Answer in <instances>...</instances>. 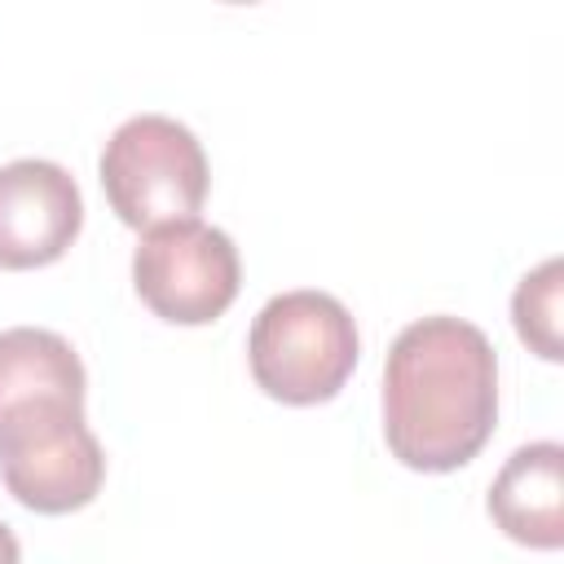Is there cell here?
Instances as JSON below:
<instances>
[{
	"mask_svg": "<svg viewBox=\"0 0 564 564\" xmlns=\"http://www.w3.org/2000/svg\"><path fill=\"white\" fill-rule=\"evenodd\" d=\"M498 423V357L463 317L410 322L383 361V436L414 471L471 463Z\"/></svg>",
	"mask_w": 564,
	"mask_h": 564,
	"instance_id": "6da1fadb",
	"label": "cell"
},
{
	"mask_svg": "<svg viewBox=\"0 0 564 564\" xmlns=\"http://www.w3.org/2000/svg\"><path fill=\"white\" fill-rule=\"evenodd\" d=\"M357 322L326 291L273 295L247 335V361L256 383L286 405L330 401L357 366Z\"/></svg>",
	"mask_w": 564,
	"mask_h": 564,
	"instance_id": "7a4b0ae2",
	"label": "cell"
},
{
	"mask_svg": "<svg viewBox=\"0 0 564 564\" xmlns=\"http://www.w3.org/2000/svg\"><path fill=\"white\" fill-rule=\"evenodd\" d=\"M97 172L110 212L132 229L194 220L207 198V154L198 137L167 115L123 119L110 132Z\"/></svg>",
	"mask_w": 564,
	"mask_h": 564,
	"instance_id": "3957f363",
	"label": "cell"
},
{
	"mask_svg": "<svg viewBox=\"0 0 564 564\" xmlns=\"http://www.w3.org/2000/svg\"><path fill=\"white\" fill-rule=\"evenodd\" d=\"M0 480L40 516L88 507L106 480V454L84 423V401H31L9 410L0 419Z\"/></svg>",
	"mask_w": 564,
	"mask_h": 564,
	"instance_id": "277c9868",
	"label": "cell"
},
{
	"mask_svg": "<svg viewBox=\"0 0 564 564\" xmlns=\"http://www.w3.org/2000/svg\"><path fill=\"white\" fill-rule=\"evenodd\" d=\"M132 286L154 317L207 326L234 304L242 286L238 247L225 229L203 225L198 216L145 229L132 251Z\"/></svg>",
	"mask_w": 564,
	"mask_h": 564,
	"instance_id": "5b68a950",
	"label": "cell"
},
{
	"mask_svg": "<svg viewBox=\"0 0 564 564\" xmlns=\"http://www.w3.org/2000/svg\"><path fill=\"white\" fill-rule=\"evenodd\" d=\"M84 225L75 176L53 159L0 167V269H40L66 256Z\"/></svg>",
	"mask_w": 564,
	"mask_h": 564,
	"instance_id": "8992f818",
	"label": "cell"
},
{
	"mask_svg": "<svg viewBox=\"0 0 564 564\" xmlns=\"http://www.w3.org/2000/svg\"><path fill=\"white\" fill-rule=\"evenodd\" d=\"M494 524L533 551L564 546V445L533 441L520 445L489 485Z\"/></svg>",
	"mask_w": 564,
	"mask_h": 564,
	"instance_id": "52a82bcc",
	"label": "cell"
},
{
	"mask_svg": "<svg viewBox=\"0 0 564 564\" xmlns=\"http://www.w3.org/2000/svg\"><path fill=\"white\" fill-rule=\"evenodd\" d=\"M84 361L57 330H0V419L31 401H84Z\"/></svg>",
	"mask_w": 564,
	"mask_h": 564,
	"instance_id": "ba28073f",
	"label": "cell"
},
{
	"mask_svg": "<svg viewBox=\"0 0 564 564\" xmlns=\"http://www.w3.org/2000/svg\"><path fill=\"white\" fill-rule=\"evenodd\" d=\"M560 291H564V264H560V256H551L533 273H524L516 295H511L516 335L546 361L564 357V348H560Z\"/></svg>",
	"mask_w": 564,
	"mask_h": 564,
	"instance_id": "9c48e42d",
	"label": "cell"
},
{
	"mask_svg": "<svg viewBox=\"0 0 564 564\" xmlns=\"http://www.w3.org/2000/svg\"><path fill=\"white\" fill-rule=\"evenodd\" d=\"M0 564H22V546L4 520H0Z\"/></svg>",
	"mask_w": 564,
	"mask_h": 564,
	"instance_id": "30bf717a",
	"label": "cell"
}]
</instances>
